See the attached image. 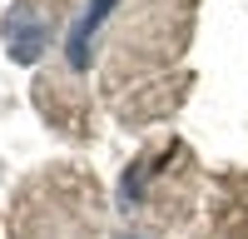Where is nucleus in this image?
<instances>
[{
  "label": "nucleus",
  "mask_w": 248,
  "mask_h": 239,
  "mask_svg": "<svg viewBox=\"0 0 248 239\" xmlns=\"http://www.w3.org/2000/svg\"><path fill=\"white\" fill-rule=\"evenodd\" d=\"M114 5H119V0H90V10L79 15V25L70 30V70H85V65H90V40H94V30L109 20Z\"/></svg>",
  "instance_id": "obj_1"
}]
</instances>
